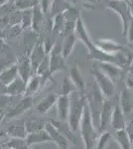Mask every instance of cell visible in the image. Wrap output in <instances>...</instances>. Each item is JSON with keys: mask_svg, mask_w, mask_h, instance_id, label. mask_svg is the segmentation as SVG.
<instances>
[{"mask_svg": "<svg viewBox=\"0 0 133 149\" xmlns=\"http://www.w3.org/2000/svg\"><path fill=\"white\" fill-rule=\"evenodd\" d=\"M70 97V110L68 116V123L74 132L79 130V123L84 114V107L86 105V95L81 92L76 91L69 95Z\"/></svg>", "mask_w": 133, "mask_h": 149, "instance_id": "6da1fadb", "label": "cell"}, {"mask_svg": "<svg viewBox=\"0 0 133 149\" xmlns=\"http://www.w3.org/2000/svg\"><path fill=\"white\" fill-rule=\"evenodd\" d=\"M79 130L81 132V137L84 142V149H95V145L98 138V131L93 124V117H91V113L88 107V103L84 107Z\"/></svg>", "mask_w": 133, "mask_h": 149, "instance_id": "7a4b0ae2", "label": "cell"}, {"mask_svg": "<svg viewBox=\"0 0 133 149\" xmlns=\"http://www.w3.org/2000/svg\"><path fill=\"white\" fill-rule=\"evenodd\" d=\"M84 95H86V97L88 107L89 110H91L93 124L96 127V129H98V126H100V115L105 97H103V95L101 93L100 90L98 88V86L95 83L86 84V90Z\"/></svg>", "mask_w": 133, "mask_h": 149, "instance_id": "3957f363", "label": "cell"}, {"mask_svg": "<svg viewBox=\"0 0 133 149\" xmlns=\"http://www.w3.org/2000/svg\"><path fill=\"white\" fill-rule=\"evenodd\" d=\"M105 8L111 9L119 15L122 21V36L126 38L128 27L133 19V15L128 2L126 0H107Z\"/></svg>", "mask_w": 133, "mask_h": 149, "instance_id": "277c9868", "label": "cell"}, {"mask_svg": "<svg viewBox=\"0 0 133 149\" xmlns=\"http://www.w3.org/2000/svg\"><path fill=\"white\" fill-rule=\"evenodd\" d=\"M91 74L93 76L95 84L97 85L98 88L100 90L101 93L105 98H110L115 93V83L109 77H107L103 72L100 71V69L97 67L96 63L93 65L91 71Z\"/></svg>", "mask_w": 133, "mask_h": 149, "instance_id": "5b68a950", "label": "cell"}, {"mask_svg": "<svg viewBox=\"0 0 133 149\" xmlns=\"http://www.w3.org/2000/svg\"><path fill=\"white\" fill-rule=\"evenodd\" d=\"M65 58L63 56L62 43L60 41H56L54 47L51 50L49 54V66H50V74L53 76L54 74L60 71H66L68 66L65 62Z\"/></svg>", "mask_w": 133, "mask_h": 149, "instance_id": "8992f818", "label": "cell"}, {"mask_svg": "<svg viewBox=\"0 0 133 149\" xmlns=\"http://www.w3.org/2000/svg\"><path fill=\"white\" fill-rule=\"evenodd\" d=\"M33 100L34 98L33 97H28V95H25L22 100H20L18 102L16 103L14 107H9L7 109L6 113H5V118H14V117L20 116L21 114L25 113L27 110L31 109L33 104Z\"/></svg>", "mask_w": 133, "mask_h": 149, "instance_id": "52a82bcc", "label": "cell"}, {"mask_svg": "<svg viewBox=\"0 0 133 149\" xmlns=\"http://www.w3.org/2000/svg\"><path fill=\"white\" fill-rule=\"evenodd\" d=\"M16 64H17V68H18L19 77L27 84L29 79L34 74L29 55L25 53V54H22V55H20V56H18L17 57Z\"/></svg>", "mask_w": 133, "mask_h": 149, "instance_id": "ba28073f", "label": "cell"}, {"mask_svg": "<svg viewBox=\"0 0 133 149\" xmlns=\"http://www.w3.org/2000/svg\"><path fill=\"white\" fill-rule=\"evenodd\" d=\"M30 57L31 65H32L33 72L34 74L36 73V70L38 69V67L40 66V64L48 57V54L45 51L44 44H43V41L38 39L37 43L35 44V46L32 49V51L29 54Z\"/></svg>", "mask_w": 133, "mask_h": 149, "instance_id": "9c48e42d", "label": "cell"}, {"mask_svg": "<svg viewBox=\"0 0 133 149\" xmlns=\"http://www.w3.org/2000/svg\"><path fill=\"white\" fill-rule=\"evenodd\" d=\"M75 35H76L77 39L81 41L86 48L88 49L89 52H91L94 49V42L91 39L88 35V32L86 28V25L84 23V20L81 17H79L76 23V27H75Z\"/></svg>", "mask_w": 133, "mask_h": 149, "instance_id": "30bf717a", "label": "cell"}, {"mask_svg": "<svg viewBox=\"0 0 133 149\" xmlns=\"http://www.w3.org/2000/svg\"><path fill=\"white\" fill-rule=\"evenodd\" d=\"M33 11V15H32V28L33 32L36 34H42L43 32H45L46 25H47V19H46V14L43 12V10L41 9V7L35 6L32 9Z\"/></svg>", "mask_w": 133, "mask_h": 149, "instance_id": "8fae6325", "label": "cell"}, {"mask_svg": "<svg viewBox=\"0 0 133 149\" xmlns=\"http://www.w3.org/2000/svg\"><path fill=\"white\" fill-rule=\"evenodd\" d=\"M126 116H125L124 112L120 107L119 102L114 103L113 105V110L112 114H111V121H110V126L113 130L118 131L125 129L126 126Z\"/></svg>", "mask_w": 133, "mask_h": 149, "instance_id": "7c38bea8", "label": "cell"}, {"mask_svg": "<svg viewBox=\"0 0 133 149\" xmlns=\"http://www.w3.org/2000/svg\"><path fill=\"white\" fill-rule=\"evenodd\" d=\"M113 105L114 104H112V102H111L109 100L105 98L104 102H103V105H102V109H101V111H100V126H98V129H97V131L100 132V133H101V132H103V131H106V129L110 125Z\"/></svg>", "mask_w": 133, "mask_h": 149, "instance_id": "4fadbf2b", "label": "cell"}, {"mask_svg": "<svg viewBox=\"0 0 133 149\" xmlns=\"http://www.w3.org/2000/svg\"><path fill=\"white\" fill-rule=\"evenodd\" d=\"M45 130L49 133L52 142H54L60 149H69L70 141L50 121H47L46 123Z\"/></svg>", "mask_w": 133, "mask_h": 149, "instance_id": "5bb4252c", "label": "cell"}, {"mask_svg": "<svg viewBox=\"0 0 133 149\" xmlns=\"http://www.w3.org/2000/svg\"><path fill=\"white\" fill-rule=\"evenodd\" d=\"M94 46L100 51L105 52L107 54H117L124 50V47L120 45L119 43L115 42L110 39H98L94 42Z\"/></svg>", "mask_w": 133, "mask_h": 149, "instance_id": "9a60e30c", "label": "cell"}, {"mask_svg": "<svg viewBox=\"0 0 133 149\" xmlns=\"http://www.w3.org/2000/svg\"><path fill=\"white\" fill-rule=\"evenodd\" d=\"M96 65L100 69V71L103 72L107 77H109L114 83L119 81L124 73L123 68L112 63H96Z\"/></svg>", "mask_w": 133, "mask_h": 149, "instance_id": "2e32d148", "label": "cell"}, {"mask_svg": "<svg viewBox=\"0 0 133 149\" xmlns=\"http://www.w3.org/2000/svg\"><path fill=\"white\" fill-rule=\"evenodd\" d=\"M119 104L124 112L125 116L128 117L133 113V91L128 88H123L119 95Z\"/></svg>", "mask_w": 133, "mask_h": 149, "instance_id": "e0dca14e", "label": "cell"}, {"mask_svg": "<svg viewBox=\"0 0 133 149\" xmlns=\"http://www.w3.org/2000/svg\"><path fill=\"white\" fill-rule=\"evenodd\" d=\"M26 92V81H24L20 77L13 81L8 86H4V95L9 97H19V95H25Z\"/></svg>", "mask_w": 133, "mask_h": 149, "instance_id": "ac0fdd59", "label": "cell"}, {"mask_svg": "<svg viewBox=\"0 0 133 149\" xmlns=\"http://www.w3.org/2000/svg\"><path fill=\"white\" fill-rule=\"evenodd\" d=\"M56 105H57V112L59 120L67 121L70 110V97L64 95H58V100Z\"/></svg>", "mask_w": 133, "mask_h": 149, "instance_id": "d6986e66", "label": "cell"}, {"mask_svg": "<svg viewBox=\"0 0 133 149\" xmlns=\"http://www.w3.org/2000/svg\"><path fill=\"white\" fill-rule=\"evenodd\" d=\"M16 62L17 58L14 55L13 51L9 48V46L5 45V47L0 52V72L16 64Z\"/></svg>", "mask_w": 133, "mask_h": 149, "instance_id": "ffe728a7", "label": "cell"}, {"mask_svg": "<svg viewBox=\"0 0 133 149\" xmlns=\"http://www.w3.org/2000/svg\"><path fill=\"white\" fill-rule=\"evenodd\" d=\"M18 77L19 74H18L17 64H14L0 72V85L3 86H8L13 81H15Z\"/></svg>", "mask_w": 133, "mask_h": 149, "instance_id": "44dd1931", "label": "cell"}, {"mask_svg": "<svg viewBox=\"0 0 133 149\" xmlns=\"http://www.w3.org/2000/svg\"><path fill=\"white\" fill-rule=\"evenodd\" d=\"M51 123L54 125L56 128L58 129L63 135L66 137L70 142H72V144L77 143V139L76 136H75V132L72 130L71 127H70L68 121H61V120H53V119H50L49 120Z\"/></svg>", "mask_w": 133, "mask_h": 149, "instance_id": "7402d4cb", "label": "cell"}, {"mask_svg": "<svg viewBox=\"0 0 133 149\" xmlns=\"http://www.w3.org/2000/svg\"><path fill=\"white\" fill-rule=\"evenodd\" d=\"M70 79L72 80V81L74 83V85L76 86L77 90L79 92L81 93H86V83L84 80L83 76H81V70L77 65H75L74 67H72L70 70Z\"/></svg>", "mask_w": 133, "mask_h": 149, "instance_id": "603a6c76", "label": "cell"}, {"mask_svg": "<svg viewBox=\"0 0 133 149\" xmlns=\"http://www.w3.org/2000/svg\"><path fill=\"white\" fill-rule=\"evenodd\" d=\"M25 139L30 147L33 145H36V144H41V143H44V142H52V139H51L49 133H48L45 129L44 130H41V131L28 133L27 137Z\"/></svg>", "mask_w": 133, "mask_h": 149, "instance_id": "cb8c5ba5", "label": "cell"}, {"mask_svg": "<svg viewBox=\"0 0 133 149\" xmlns=\"http://www.w3.org/2000/svg\"><path fill=\"white\" fill-rule=\"evenodd\" d=\"M57 100L58 95H56L55 93H49L45 97H43L37 104V107H36L37 111L41 114L47 113L54 105L57 104Z\"/></svg>", "mask_w": 133, "mask_h": 149, "instance_id": "d4e9b609", "label": "cell"}, {"mask_svg": "<svg viewBox=\"0 0 133 149\" xmlns=\"http://www.w3.org/2000/svg\"><path fill=\"white\" fill-rule=\"evenodd\" d=\"M44 84V81H43L42 77L38 76V74H34L29 81L26 84V92H25V95H28V97H32L34 93H36L39 91L40 86ZM24 95V97H25Z\"/></svg>", "mask_w": 133, "mask_h": 149, "instance_id": "484cf974", "label": "cell"}, {"mask_svg": "<svg viewBox=\"0 0 133 149\" xmlns=\"http://www.w3.org/2000/svg\"><path fill=\"white\" fill-rule=\"evenodd\" d=\"M77 41H78V39H77L76 35H75V32L64 36L63 43H62V50H63V56H64L65 59H67L71 55Z\"/></svg>", "mask_w": 133, "mask_h": 149, "instance_id": "4316f807", "label": "cell"}, {"mask_svg": "<svg viewBox=\"0 0 133 149\" xmlns=\"http://www.w3.org/2000/svg\"><path fill=\"white\" fill-rule=\"evenodd\" d=\"M70 7L72 6L70 5V3L67 0H52V3H51L48 14H50V18L52 19L56 15H58V14L64 13Z\"/></svg>", "mask_w": 133, "mask_h": 149, "instance_id": "83f0119b", "label": "cell"}, {"mask_svg": "<svg viewBox=\"0 0 133 149\" xmlns=\"http://www.w3.org/2000/svg\"><path fill=\"white\" fill-rule=\"evenodd\" d=\"M46 123H47V121L40 120V119L36 118V117H29L24 122L26 130H27L28 133L44 130L46 127Z\"/></svg>", "mask_w": 133, "mask_h": 149, "instance_id": "f1b7e54d", "label": "cell"}, {"mask_svg": "<svg viewBox=\"0 0 133 149\" xmlns=\"http://www.w3.org/2000/svg\"><path fill=\"white\" fill-rule=\"evenodd\" d=\"M6 134L11 138H26L28 132L26 130L25 124H13L6 129Z\"/></svg>", "mask_w": 133, "mask_h": 149, "instance_id": "f546056e", "label": "cell"}, {"mask_svg": "<svg viewBox=\"0 0 133 149\" xmlns=\"http://www.w3.org/2000/svg\"><path fill=\"white\" fill-rule=\"evenodd\" d=\"M115 140L119 145L120 149H132V142L128 137L125 129L115 131Z\"/></svg>", "mask_w": 133, "mask_h": 149, "instance_id": "4dcf8cb0", "label": "cell"}, {"mask_svg": "<svg viewBox=\"0 0 133 149\" xmlns=\"http://www.w3.org/2000/svg\"><path fill=\"white\" fill-rule=\"evenodd\" d=\"M5 144L10 149H31L25 138H10Z\"/></svg>", "mask_w": 133, "mask_h": 149, "instance_id": "1f68e13d", "label": "cell"}, {"mask_svg": "<svg viewBox=\"0 0 133 149\" xmlns=\"http://www.w3.org/2000/svg\"><path fill=\"white\" fill-rule=\"evenodd\" d=\"M33 9V8H32ZM32 9H26V10L21 11V28L22 30H26L28 28H31L32 25Z\"/></svg>", "mask_w": 133, "mask_h": 149, "instance_id": "d6a6232c", "label": "cell"}, {"mask_svg": "<svg viewBox=\"0 0 133 149\" xmlns=\"http://www.w3.org/2000/svg\"><path fill=\"white\" fill-rule=\"evenodd\" d=\"M111 140H112V136H111V134L109 132H107V131L101 132L97 138L95 149H105Z\"/></svg>", "mask_w": 133, "mask_h": 149, "instance_id": "836d02e7", "label": "cell"}, {"mask_svg": "<svg viewBox=\"0 0 133 149\" xmlns=\"http://www.w3.org/2000/svg\"><path fill=\"white\" fill-rule=\"evenodd\" d=\"M77 88L76 86L74 85V83L72 81V80L70 79V77H67V78L64 79L62 84V93L61 95H70L71 93H72L74 92H76Z\"/></svg>", "mask_w": 133, "mask_h": 149, "instance_id": "e575fe53", "label": "cell"}, {"mask_svg": "<svg viewBox=\"0 0 133 149\" xmlns=\"http://www.w3.org/2000/svg\"><path fill=\"white\" fill-rule=\"evenodd\" d=\"M12 4H13L14 9L18 11H23L26 10V9H32L34 7L30 0H16Z\"/></svg>", "mask_w": 133, "mask_h": 149, "instance_id": "d590c367", "label": "cell"}, {"mask_svg": "<svg viewBox=\"0 0 133 149\" xmlns=\"http://www.w3.org/2000/svg\"><path fill=\"white\" fill-rule=\"evenodd\" d=\"M125 131H126L128 137L130 138L131 142L133 144V117L129 119L126 123V126H125Z\"/></svg>", "mask_w": 133, "mask_h": 149, "instance_id": "8d00e7d4", "label": "cell"}, {"mask_svg": "<svg viewBox=\"0 0 133 149\" xmlns=\"http://www.w3.org/2000/svg\"><path fill=\"white\" fill-rule=\"evenodd\" d=\"M51 3H52V0H40L39 6L45 14H48V12H49Z\"/></svg>", "mask_w": 133, "mask_h": 149, "instance_id": "74e56055", "label": "cell"}, {"mask_svg": "<svg viewBox=\"0 0 133 149\" xmlns=\"http://www.w3.org/2000/svg\"><path fill=\"white\" fill-rule=\"evenodd\" d=\"M126 38H127V42L128 43H133V19L131 20L130 24H129V27H128Z\"/></svg>", "mask_w": 133, "mask_h": 149, "instance_id": "f35d334b", "label": "cell"}, {"mask_svg": "<svg viewBox=\"0 0 133 149\" xmlns=\"http://www.w3.org/2000/svg\"><path fill=\"white\" fill-rule=\"evenodd\" d=\"M126 88L133 91V74H129V76H128V78L126 80Z\"/></svg>", "mask_w": 133, "mask_h": 149, "instance_id": "ab89813d", "label": "cell"}, {"mask_svg": "<svg viewBox=\"0 0 133 149\" xmlns=\"http://www.w3.org/2000/svg\"><path fill=\"white\" fill-rule=\"evenodd\" d=\"M5 45H6L5 41H4V39L2 37H0V52H1L2 49H3V48L5 47Z\"/></svg>", "mask_w": 133, "mask_h": 149, "instance_id": "60d3db41", "label": "cell"}, {"mask_svg": "<svg viewBox=\"0 0 133 149\" xmlns=\"http://www.w3.org/2000/svg\"><path fill=\"white\" fill-rule=\"evenodd\" d=\"M127 69H128V72H129V74H133V61H132V63L127 67Z\"/></svg>", "mask_w": 133, "mask_h": 149, "instance_id": "b9f144b4", "label": "cell"}, {"mask_svg": "<svg viewBox=\"0 0 133 149\" xmlns=\"http://www.w3.org/2000/svg\"><path fill=\"white\" fill-rule=\"evenodd\" d=\"M128 4H129V7H130V10H131V13L133 15V0H127Z\"/></svg>", "mask_w": 133, "mask_h": 149, "instance_id": "7bdbcfd3", "label": "cell"}, {"mask_svg": "<svg viewBox=\"0 0 133 149\" xmlns=\"http://www.w3.org/2000/svg\"><path fill=\"white\" fill-rule=\"evenodd\" d=\"M30 1L32 2V4L34 5V7L38 6V5H39V3H40V0H30Z\"/></svg>", "mask_w": 133, "mask_h": 149, "instance_id": "ee69618b", "label": "cell"}, {"mask_svg": "<svg viewBox=\"0 0 133 149\" xmlns=\"http://www.w3.org/2000/svg\"><path fill=\"white\" fill-rule=\"evenodd\" d=\"M9 2V0H0V7L4 6L5 4H7Z\"/></svg>", "mask_w": 133, "mask_h": 149, "instance_id": "f6af8a7d", "label": "cell"}, {"mask_svg": "<svg viewBox=\"0 0 133 149\" xmlns=\"http://www.w3.org/2000/svg\"><path fill=\"white\" fill-rule=\"evenodd\" d=\"M6 131H3V130H0V138L4 137V136H6Z\"/></svg>", "mask_w": 133, "mask_h": 149, "instance_id": "bcb514c9", "label": "cell"}, {"mask_svg": "<svg viewBox=\"0 0 133 149\" xmlns=\"http://www.w3.org/2000/svg\"><path fill=\"white\" fill-rule=\"evenodd\" d=\"M128 47H129V49L133 52V43H128Z\"/></svg>", "mask_w": 133, "mask_h": 149, "instance_id": "7dc6e473", "label": "cell"}, {"mask_svg": "<svg viewBox=\"0 0 133 149\" xmlns=\"http://www.w3.org/2000/svg\"><path fill=\"white\" fill-rule=\"evenodd\" d=\"M0 149H10V148H8V147H7V146H6V144H4V145L2 146V147L0 148Z\"/></svg>", "mask_w": 133, "mask_h": 149, "instance_id": "c3c4849f", "label": "cell"}, {"mask_svg": "<svg viewBox=\"0 0 133 149\" xmlns=\"http://www.w3.org/2000/svg\"><path fill=\"white\" fill-rule=\"evenodd\" d=\"M14 1H16V0H9V3H13Z\"/></svg>", "mask_w": 133, "mask_h": 149, "instance_id": "681fc988", "label": "cell"}]
</instances>
